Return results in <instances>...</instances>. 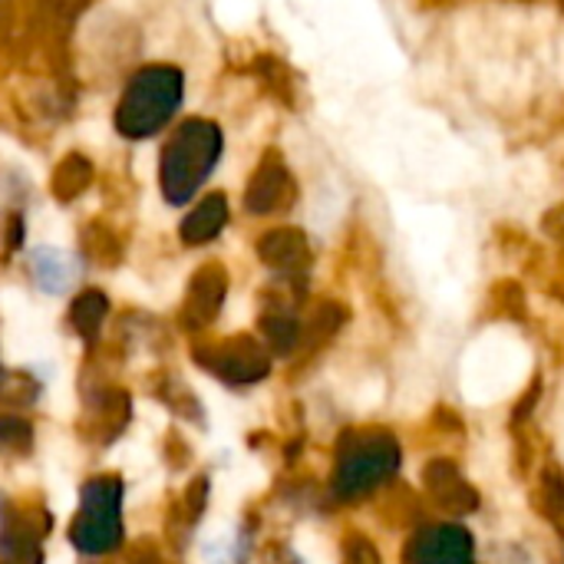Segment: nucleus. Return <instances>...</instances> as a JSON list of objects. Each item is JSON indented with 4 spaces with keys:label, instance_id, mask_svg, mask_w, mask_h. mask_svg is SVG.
Masks as SVG:
<instances>
[{
    "label": "nucleus",
    "instance_id": "6e6552de",
    "mask_svg": "<svg viewBox=\"0 0 564 564\" xmlns=\"http://www.w3.org/2000/svg\"><path fill=\"white\" fill-rule=\"evenodd\" d=\"M228 221V202L225 195H208L185 221H182V238L188 245H202V241H212Z\"/></svg>",
    "mask_w": 564,
    "mask_h": 564
},
{
    "label": "nucleus",
    "instance_id": "f257e3e1",
    "mask_svg": "<svg viewBox=\"0 0 564 564\" xmlns=\"http://www.w3.org/2000/svg\"><path fill=\"white\" fill-rule=\"evenodd\" d=\"M221 149H225V135L218 122L198 116L185 119L162 149V169H159L162 195L172 205H185L215 172Z\"/></svg>",
    "mask_w": 564,
    "mask_h": 564
},
{
    "label": "nucleus",
    "instance_id": "f03ea898",
    "mask_svg": "<svg viewBox=\"0 0 564 564\" xmlns=\"http://www.w3.org/2000/svg\"><path fill=\"white\" fill-rule=\"evenodd\" d=\"M185 99V76L172 63L142 66L122 89L116 106V129L126 139H149L165 129Z\"/></svg>",
    "mask_w": 564,
    "mask_h": 564
},
{
    "label": "nucleus",
    "instance_id": "39448f33",
    "mask_svg": "<svg viewBox=\"0 0 564 564\" xmlns=\"http://www.w3.org/2000/svg\"><path fill=\"white\" fill-rule=\"evenodd\" d=\"M406 564H476L473 535L459 525L423 529L406 549Z\"/></svg>",
    "mask_w": 564,
    "mask_h": 564
},
{
    "label": "nucleus",
    "instance_id": "9b49d317",
    "mask_svg": "<svg viewBox=\"0 0 564 564\" xmlns=\"http://www.w3.org/2000/svg\"><path fill=\"white\" fill-rule=\"evenodd\" d=\"M542 489H539V506H542V512L549 516V519H562L564 512V479L558 469H545L542 473V482H539Z\"/></svg>",
    "mask_w": 564,
    "mask_h": 564
},
{
    "label": "nucleus",
    "instance_id": "1a4fd4ad",
    "mask_svg": "<svg viewBox=\"0 0 564 564\" xmlns=\"http://www.w3.org/2000/svg\"><path fill=\"white\" fill-rule=\"evenodd\" d=\"M89 182H93V165H89V159H86V155H79V152H69V155L56 165V172H53V182H50V185H53L56 198L69 202V198L83 195Z\"/></svg>",
    "mask_w": 564,
    "mask_h": 564
},
{
    "label": "nucleus",
    "instance_id": "7ed1b4c3",
    "mask_svg": "<svg viewBox=\"0 0 564 564\" xmlns=\"http://www.w3.org/2000/svg\"><path fill=\"white\" fill-rule=\"evenodd\" d=\"M400 466V446L390 433H354L344 443L337 492L344 499H357L390 479Z\"/></svg>",
    "mask_w": 564,
    "mask_h": 564
},
{
    "label": "nucleus",
    "instance_id": "ddd939ff",
    "mask_svg": "<svg viewBox=\"0 0 564 564\" xmlns=\"http://www.w3.org/2000/svg\"><path fill=\"white\" fill-rule=\"evenodd\" d=\"M347 564H380V555L364 535H354L347 542Z\"/></svg>",
    "mask_w": 564,
    "mask_h": 564
},
{
    "label": "nucleus",
    "instance_id": "423d86ee",
    "mask_svg": "<svg viewBox=\"0 0 564 564\" xmlns=\"http://www.w3.org/2000/svg\"><path fill=\"white\" fill-rule=\"evenodd\" d=\"M423 482L436 499V506L449 516H469L479 509V492L463 479V473L449 459H433L423 469Z\"/></svg>",
    "mask_w": 564,
    "mask_h": 564
},
{
    "label": "nucleus",
    "instance_id": "20e7f679",
    "mask_svg": "<svg viewBox=\"0 0 564 564\" xmlns=\"http://www.w3.org/2000/svg\"><path fill=\"white\" fill-rule=\"evenodd\" d=\"M291 202H294V175L288 172L284 159L278 152H268L248 182L245 208L251 215H271V212L288 208Z\"/></svg>",
    "mask_w": 564,
    "mask_h": 564
},
{
    "label": "nucleus",
    "instance_id": "9d476101",
    "mask_svg": "<svg viewBox=\"0 0 564 564\" xmlns=\"http://www.w3.org/2000/svg\"><path fill=\"white\" fill-rule=\"evenodd\" d=\"M225 291V278L218 268H205L192 284V307H202V317H212L218 307V297Z\"/></svg>",
    "mask_w": 564,
    "mask_h": 564
},
{
    "label": "nucleus",
    "instance_id": "f8f14e48",
    "mask_svg": "<svg viewBox=\"0 0 564 564\" xmlns=\"http://www.w3.org/2000/svg\"><path fill=\"white\" fill-rule=\"evenodd\" d=\"M268 334H271V340H274L278 350H291L294 340H297L294 321H284V317H271V321H268Z\"/></svg>",
    "mask_w": 564,
    "mask_h": 564
},
{
    "label": "nucleus",
    "instance_id": "0eeeda50",
    "mask_svg": "<svg viewBox=\"0 0 564 564\" xmlns=\"http://www.w3.org/2000/svg\"><path fill=\"white\" fill-rule=\"evenodd\" d=\"M258 254L278 271H297L307 264V238L297 228H274L261 238Z\"/></svg>",
    "mask_w": 564,
    "mask_h": 564
}]
</instances>
